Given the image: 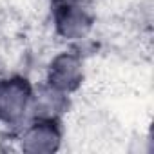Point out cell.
Returning a JSON list of instances; mask_svg holds the SVG:
<instances>
[{"label":"cell","mask_w":154,"mask_h":154,"mask_svg":"<svg viewBox=\"0 0 154 154\" xmlns=\"http://www.w3.org/2000/svg\"><path fill=\"white\" fill-rule=\"evenodd\" d=\"M80 78V71H78V62L72 56H60L54 62L53 67V76H51V84H54L58 89H72L76 80Z\"/></svg>","instance_id":"obj_1"},{"label":"cell","mask_w":154,"mask_h":154,"mask_svg":"<svg viewBox=\"0 0 154 154\" xmlns=\"http://www.w3.org/2000/svg\"><path fill=\"white\" fill-rule=\"evenodd\" d=\"M26 96H27L26 85L18 82H9L8 85L0 89V107L9 116H17L22 111V107H26V100H27Z\"/></svg>","instance_id":"obj_2"},{"label":"cell","mask_w":154,"mask_h":154,"mask_svg":"<svg viewBox=\"0 0 154 154\" xmlns=\"http://www.w3.org/2000/svg\"><path fill=\"white\" fill-rule=\"evenodd\" d=\"M65 11L58 17V26H60V29H62V33L63 35H69V36H72V35H82L84 31H85V27L89 26V22H87V18H85V15L82 13V11H78V8H63Z\"/></svg>","instance_id":"obj_3"}]
</instances>
